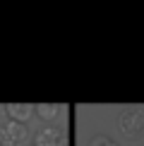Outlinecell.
Segmentation results:
<instances>
[{
    "instance_id": "obj_2",
    "label": "cell",
    "mask_w": 144,
    "mask_h": 146,
    "mask_svg": "<svg viewBox=\"0 0 144 146\" xmlns=\"http://www.w3.org/2000/svg\"><path fill=\"white\" fill-rule=\"evenodd\" d=\"M65 144H67V139H65V129L60 125L39 127L31 139V146H65Z\"/></svg>"
},
{
    "instance_id": "obj_3",
    "label": "cell",
    "mask_w": 144,
    "mask_h": 146,
    "mask_svg": "<svg viewBox=\"0 0 144 146\" xmlns=\"http://www.w3.org/2000/svg\"><path fill=\"white\" fill-rule=\"evenodd\" d=\"M27 139H29L27 125L12 122V120L0 125V146H22Z\"/></svg>"
},
{
    "instance_id": "obj_4",
    "label": "cell",
    "mask_w": 144,
    "mask_h": 146,
    "mask_svg": "<svg viewBox=\"0 0 144 146\" xmlns=\"http://www.w3.org/2000/svg\"><path fill=\"white\" fill-rule=\"evenodd\" d=\"M5 115L12 122H19V125H27L29 120L34 117V106L31 103H5Z\"/></svg>"
},
{
    "instance_id": "obj_5",
    "label": "cell",
    "mask_w": 144,
    "mask_h": 146,
    "mask_svg": "<svg viewBox=\"0 0 144 146\" xmlns=\"http://www.w3.org/2000/svg\"><path fill=\"white\" fill-rule=\"evenodd\" d=\"M60 113H63V106L60 103H36L34 106V115L39 120H43V122H48V125L55 122L60 117Z\"/></svg>"
},
{
    "instance_id": "obj_1",
    "label": "cell",
    "mask_w": 144,
    "mask_h": 146,
    "mask_svg": "<svg viewBox=\"0 0 144 146\" xmlns=\"http://www.w3.org/2000/svg\"><path fill=\"white\" fill-rule=\"evenodd\" d=\"M118 129L125 139L144 137V110L142 108H125L118 115Z\"/></svg>"
},
{
    "instance_id": "obj_6",
    "label": "cell",
    "mask_w": 144,
    "mask_h": 146,
    "mask_svg": "<svg viewBox=\"0 0 144 146\" xmlns=\"http://www.w3.org/2000/svg\"><path fill=\"white\" fill-rule=\"evenodd\" d=\"M89 146H118V141H113V139L106 137V134H96V137H91V144Z\"/></svg>"
}]
</instances>
